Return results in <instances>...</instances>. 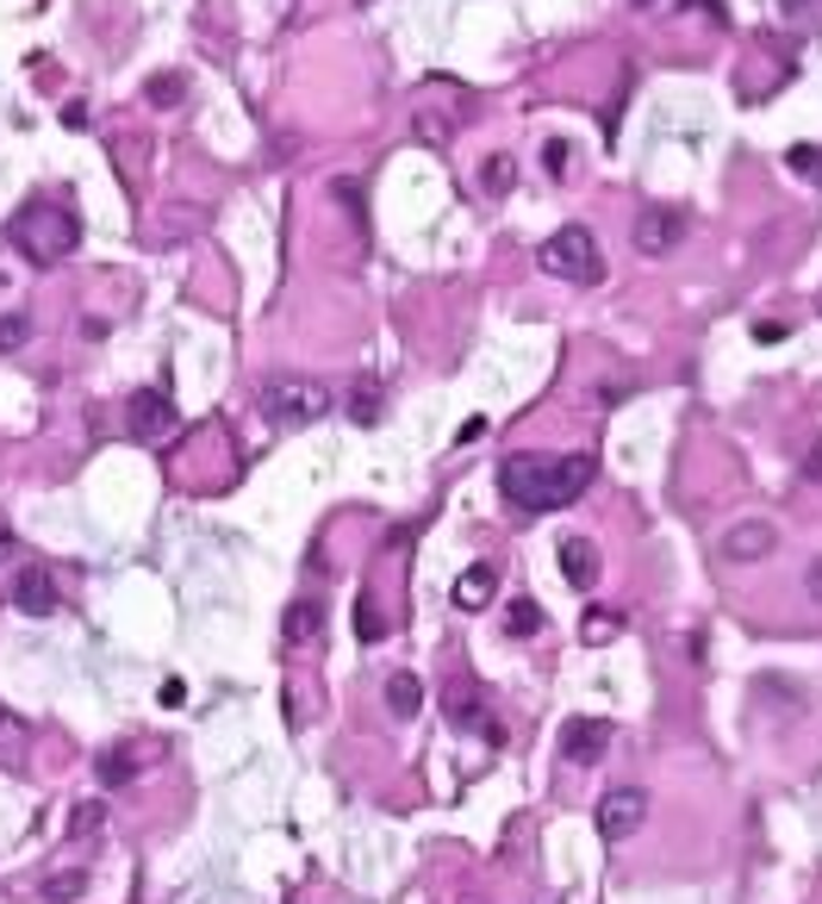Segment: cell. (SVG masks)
<instances>
[{"instance_id":"20","label":"cell","mask_w":822,"mask_h":904,"mask_svg":"<svg viewBox=\"0 0 822 904\" xmlns=\"http://www.w3.org/2000/svg\"><path fill=\"white\" fill-rule=\"evenodd\" d=\"M25 337H32V319L25 312H0V356L25 349Z\"/></svg>"},{"instance_id":"13","label":"cell","mask_w":822,"mask_h":904,"mask_svg":"<svg viewBox=\"0 0 822 904\" xmlns=\"http://www.w3.org/2000/svg\"><path fill=\"white\" fill-rule=\"evenodd\" d=\"M318 630H325V605H318V599H293L288 617H281V636L300 649V643H312Z\"/></svg>"},{"instance_id":"15","label":"cell","mask_w":822,"mask_h":904,"mask_svg":"<svg viewBox=\"0 0 822 904\" xmlns=\"http://www.w3.org/2000/svg\"><path fill=\"white\" fill-rule=\"evenodd\" d=\"M94 773H100V786H125V780L137 773V755L132 749H106L94 761Z\"/></svg>"},{"instance_id":"30","label":"cell","mask_w":822,"mask_h":904,"mask_svg":"<svg viewBox=\"0 0 822 904\" xmlns=\"http://www.w3.org/2000/svg\"><path fill=\"white\" fill-rule=\"evenodd\" d=\"M803 593H810V599H817V605H822V556L810 561V574H803Z\"/></svg>"},{"instance_id":"34","label":"cell","mask_w":822,"mask_h":904,"mask_svg":"<svg viewBox=\"0 0 822 904\" xmlns=\"http://www.w3.org/2000/svg\"><path fill=\"white\" fill-rule=\"evenodd\" d=\"M785 7H803V0H785Z\"/></svg>"},{"instance_id":"21","label":"cell","mask_w":822,"mask_h":904,"mask_svg":"<svg viewBox=\"0 0 822 904\" xmlns=\"http://www.w3.org/2000/svg\"><path fill=\"white\" fill-rule=\"evenodd\" d=\"M349 418H356V424H374V418H381V387H374V381H362L356 393H349Z\"/></svg>"},{"instance_id":"16","label":"cell","mask_w":822,"mask_h":904,"mask_svg":"<svg viewBox=\"0 0 822 904\" xmlns=\"http://www.w3.org/2000/svg\"><path fill=\"white\" fill-rule=\"evenodd\" d=\"M81 892H88V873H81V867H63V873L44 880V899L50 904H69V899H81Z\"/></svg>"},{"instance_id":"27","label":"cell","mask_w":822,"mask_h":904,"mask_svg":"<svg viewBox=\"0 0 822 904\" xmlns=\"http://www.w3.org/2000/svg\"><path fill=\"white\" fill-rule=\"evenodd\" d=\"M20 743H25V717H13L0 705V749H20Z\"/></svg>"},{"instance_id":"23","label":"cell","mask_w":822,"mask_h":904,"mask_svg":"<svg viewBox=\"0 0 822 904\" xmlns=\"http://www.w3.org/2000/svg\"><path fill=\"white\" fill-rule=\"evenodd\" d=\"M356 630H362V643H374V636H386V617L374 612V599H362V605H356Z\"/></svg>"},{"instance_id":"22","label":"cell","mask_w":822,"mask_h":904,"mask_svg":"<svg viewBox=\"0 0 822 904\" xmlns=\"http://www.w3.org/2000/svg\"><path fill=\"white\" fill-rule=\"evenodd\" d=\"M617 630H623V612H586V624H579L586 643H611Z\"/></svg>"},{"instance_id":"33","label":"cell","mask_w":822,"mask_h":904,"mask_svg":"<svg viewBox=\"0 0 822 904\" xmlns=\"http://www.w3.org/2000/svg\"><path fill=\"white\" fill-rule=\"evenodd\" d=\"M817 181H822V156H817Z\"/></svg>"},{"instance_id":"11","label":"cell","mask_w":822,"mask_h":904,"mask_svg":"<svg viewBox=\"0 0 822 904\" xmlns=\"http://www.w3.org/2000/svg\"><path fill=\"white\" fill-rule=\"evenodd\" d=\"M498 593V568L493 561H474V568H461V580H455V605L461 612H480L486 599Z\"/></svg>"},{"instance_id":"12","label":"cell","mask_w":822,"mask_h":904,"mask_svg":"<svg viewBox=\"0 0 822 904\" xmlns=\"http://www.w3.org/2000/svg\"><path fill=\"white\" fill-rule=\"evenodd\" d=\"M561 574H567V587L586 593V587L598 580V549L586 537H567V543H561Z\"/></svg>"},{"instance_id":"7","label":"cell","mask_w":822,"mask_h":904,"mask_svg":"<svg viewBox=\"0 0 822 904\" xmlns=\"http://www.w3.org/2000/svg\"><path fill=\"white\" fill-rule=\"evenodd\" d=\"M13 605H20L25 617H57V612H63V587H57V574H50L44 561H25L20 580H13Z\"/></svg>"},{"instance_id":"4","label":"cell","mask_w":822,"mask_h":904,"mask_svg":"<svg viewBox=\"0 0 822 904\" xmlns=\"http://www.w3.org/2000/svg\"><path fill=\"white\" fill-rule=\"evenodd\" d=\"M542 269L555 281H574V288H593L605 281V256H598V237L586 225H561L549 244H542Z\"/></svg>"},{"instance_id":"1","label":"cell","mask_w":822,"mask_h":904,"mask_svg":"<svg viewBox=\"0 0 822 904\" xmlns=\"http://www.w3.org/2000/svg\"><path fill=\"white\" fill-rule=\"evenodd\" d=\"M598 462L593 456H505L498 462V493L517 505V512H561L574 505L586 487H593Z\"/></svg>"},{"instance_id":"9","label":"cell","mask_w":822,"mask_h":904,"mask_svg":"<svg viewBox=\"0 0 822 904\" xmlns=\"http://www.w3.org/2000/svg\"><path fill=\"white\" fill-rule=\"evenodd\" d=\"M605 749H611V724H605V717H567V730H561V755H567L574 768L605 761Z\"/></svg>"},{"instance_id":"26","label":"cell","mask_w":822,"mask_h":904,"mask_svg":"<svg viewBox=\"0 0 822 904\" xmlns=\"http://www.w3.org/2000/svg\"><path fill=\"white\" fill-rule=\"evenodd\" d=\"M567 156H574V150H567L561 137H549V144H542V169H549V175L561 181V175H567Z\"/></svg>"},{"instance_id":"28","label":"cell","mask_w":822,"mask_h":904,"mask_svg":"<svg viewBox=\"0 0 822 904\" xmlns=\"http://www.w3.org/2000/svg\"><path fill=\"white\" fill-rule=\"evenodd\" d=\"M449 717H455V724H480V699H468V693H449Z\"/></svg>"},{"instance_id":"29","label":"cell","mask_w":822,"mask_h":904,"mask_svg":"<svg viewBox=\"0 0 822 904\" xmlns=\"http://www.w3.org/2000/svg\"><path fill=\"white\" fill-rule=\"evenodd\" d=\"M817 144H791V169H798V175H817Z\"/></svg>"},{"instance_id":"32","label":"cell","mask_w":822,"mask_h":904,"mask_svg":"<svg viewBox=\"0 0 822 904\" xmlns=\"http://www.w3.org/2000/svg\"><path fill=\"white\" fill-rule=\"evenodd\" d=\"M691 7H705L710 20H723V0H691Z\"/></svg>"},{"instance_id":"2","label":"cell","mask_w":822,"mask_h":904,"mask_svg":"<svg viewBox=\"0 0 822 904\" xmlns=\"http://www.w3.org/2000/svg\"><path fill=\"white\" fill-rule=\"evenodd\" d=\"M7 237H13V244L32 256V263H63V256L76 250L81 225H76V212H69V207H50V200H38V207L13 212Z\"/></svg>"},{"instance_id":"14","label":"cell","mask_w":822,"mask_h":904,"mask_svg":"<svg viewBox=\"0 0 822 904\" xmlns=\"http://www.w3.org/2000/svg\"><path fill=\"white\" fill-rule=\"evenodd\" d=\"M386 712L393 717H418L424 712V680L418 673H393V680H386Z\"/></svg>"},{"instance_id":"10","label":"cell","mask_w":822,"mask_h":904,"mask_svg":"<svg viewBox=\"0 0 822 904\" xmlns=\"http://www.w3.org/2000/svg\"><path fill=\"white\" fill-rule=\"evenodd\" d=\"M773 549H779V531L761 524V518H742V524H729V531H723V556L729 561H766Z\"/></svg>"},{"instance_id":"3","label":"cell","mask_w":822,"mask_h":904,"mask_svg":"<svg viewBox=\"0 0 822 904\" xmlns=\"http://www.w3.org/2000/svg\"><path fill=\"white\" fill-rule=\"evenodd\" d=\"M330 387L325 381H306V375H274V381L262 387V418L274 424V431H306V424H318L330 412Z\"/></svg>"},{"instance_id":"31","label":"cell","mask_w":822,"mask_h":904,"mask_svg":"<svg viewBox=\"0 0 822 904\" xmlns=\"http://www.w3.org/2000/svg\"><path fill=\"white\" fill-rule=\"evenodd\" d=\"M803 475H810V481H822V443H810V456H803Z\"/></svg>"},{"instance_id":"8","label":"cell","mask_w":822,"mask_h":904,"mask_svg":"<svg viewBox=\"0 0 822 904\" xmlns=\"http://www.w3.org/2000/svg\"><path fill=\"white\" fill-rule=\"evenodd\" d=\"M642 817H649V799L635 786H617V792H605V805H598V836H605V842H623V836L642 829Z\"/></svg>"},{"instance_id":"17","label":"cell","mask_w":822,"mask_h":904,"mask_svg":"<svg viewBox=\"0 0 822 904\" xmlns=\"http://www.w3.org/2000/svg\"><path fill=\"white\" fill-rule=\"evenodd\" d=\"M144 100L150 107H181L188 100V76H150L144 81Z\"/></svg>"},{"instance_id":"5","label":"cell","mask_w":822,"mask_h":904,"mask_svg":"<svg viewBox=\"0 0 822 904\" xmlns=\"http://www.w3.org/2000/svg\"><path fill=\"white\" fill-rule=\"evenodd\" d=\"M691 232V219L679 207H642V219H635V256H673L679 244H686Z\"/></svg>"},{"instance_id":"24","label":"cell","mask_w":822,"mask_h":904,"mask_svg":"<svg viewBox=\"0 0 822 904\" xmlns=\"http://www.w3.org/2000/svg\"><path fill=\"white\" fill-rule=\"evenodd\" d=\"M449 132H455V119H437V113H418V137H424V144H449Z\"/></svg>"},{"instance_id":"18","label":"cell","mask_w":822,"mask_h":904,"mask_svg":"<svg viewBox=\"0 0 822 904\" xmlns=\"http://www.w3.org/2000/svg\"><path fill=\"white\" fill-rule=\"evenodd\" d=\"M505 630H511V636H536V630H542V605H536V599H511Z\"/></svg>"},{"instance_id":"19","label":"cell","mask_w":822,"mask_h":904,"mask_svg":"<svg viewBox=\"0 0 822 904\" xmlns=\"http://www.w3.org/2000/svg\"><path fill=\"white\" fill-rule=\"evenodd\" d=\"M511 181H517V163H511V156H486V169H480V188H486V193H511Z\"/></svg>"},{"instance_id":"6","label":"cell","mask_w":822,"mask_h":904,"mask_svg":"<svg viewBox=\"0 0 822 904\" xmlns=\"http://www.w3.org/2000/svg\"><path fill=\"white\" fill-rule=\"evenodd\" d=\"M125 431H132L137 443H156V437H169L174 431V405L162 387H137L132 400H125Z\"/></svg>"},{"instance_id":"25","label":"cell","mask_w":822,"mask_h":904,"mask_svg":"<svg viewBox=\"0 0 822 904\" xmlns=\"http://www.w3.org/2000/svg\"><path fill=\"white\" fill-rule=\"evenodd\" d=\"M100 817H106V805H81V811H69V836H94Z\"/></svg>"}]
</instances>
